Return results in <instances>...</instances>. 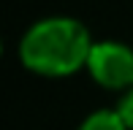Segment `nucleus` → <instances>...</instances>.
I'll list each match as a JSON object with an SVG mask.
<instances>
[{
    "label": "nucleus",
    "instance_id": "obj_1",
    "mask_svg": "<svg viewBox=\"0 0 133 130\" xmlns=\"http://www.w3.org/2000/svg\"><path fill=\"white\" fill-rule=\"evenodd\" d=\"M92 33L74 16L54 14L35 19L16 44L22 68L41 79H68L87 68L92 52Z\"/></svg>",
    "mask_w": 133,
    "mask_h": 130
},
{
    "label": "nucleus",
    "instance_id": "obj_2",
    "mask_svg": "<svg viewBox=\"0 0 133 130\" xmlns=\"http://www.w3.org/2000/svg\"><path fill=\"white\" fill-rule=\"evenodd\" d=\"M84 70L101 90L125 92L133 87V46L122 41H95Z\"/></svg>",
    "mask_w": 133,
    "mask_h": 130
},
{
    "label": "nucleus",
    "instance_id": "obj_3",
    "mask_svg": "<svg viewBox=\"0 0 133 130\" xmlns=\"http://www.w3.org/2000/svg\"><path fill=\"white\" fill-rule=\"evenodd\" d=\"M76 130H128L117 109H95L76 125Z\"/></svg>",
    "mask_w": 133,
    "mask_h": 130
},
{
    "label": "nucleus",
    "instance_id": "obj_4",
    "mask_svg": "<svg viewBox=\"0 0 133 130\" xmlns=\"http://www.w3.org/2000/svg\"><path fill=\"white\" fill-rule=\"evenodd\" d=\"M114 109L122 117V122L128 125V130H133V87H128L125 92H119V100H117Z\"/></svg>",
    "mask_w": 133,
    "mask_h": 130
}]
</instances>
